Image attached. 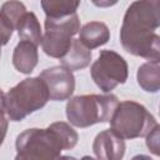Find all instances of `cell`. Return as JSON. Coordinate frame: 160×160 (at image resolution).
I'll return each mask as SVG.
<instances>
[{"instance_id":"cell-1","label":"cell","mask_w":160,"mask_h":160,"mask_svg":"<svg viewBox=\"0 0 160 160\" xmlns=\"http://www.w3.org/2000/svg\"><path fill=\"white\" fill-rule=\"evenodd\" d=\"M159 0H135L126 9L120 29V42L125 51L148 60L160 59Z\"/></svg>"},{"instance_id":"cell-2","label":"cell","mask_w":160,"mask_h":160,"mask_svg":"<svg viewBox=\"0 0 160 160\" xmlns=\"http://www.w3.org/2000/svg\"><path fill=\"white\" fill-rule=\"evenodd\" d=\"M79 140L78 132L64 121L50 124L46 129H28L15 141L16 160L58 159L62 150H71Z\"/></svg>"},{"instance_id":"cell-3","label":"cell","mask_w":160,"mask_h":160,"mask_svg":"<svg viewBox=\"0 0 160 160\" xmlns=\"http://www.w3.org/2000/svg\"><path fill=\"white\" fill-rule=\"evenodd\" d=\"M119 99L114 94L78 95L66 104V118L76 128H89L99 122L110 121Z\"/></svg>"},{"instance_id":"cell-4","label":"cell","mask_w":160,"mask_h":160,"mask_svg":"<svg viewBox=\"0 0 160 160\" xmlns=\"http://www.w3.org/2000/svg\"><path fill=\"white\" fill-rule=\"evenodd\" d=\"M50 100L48 88L40 76L26 78L5 95V111L11 121H21L40 110Z\"/></svg>"},{"instance_id":"cell-5","label":"cell","mask_w":160,"mask_h":160,"mask_svg":"<svg viewBox=\"0 0 160 160\" xmlns=\"http://www.w3.org/2000/svg\"><path fill=\"white\" fill-rule=\"evenodd\" d=\"M156 125L152 114L144 105L131 100L119 102L110 119V129L122 139L144 138Z\"/></svg>"},{"instance_id":"cell-6","label":"cell","mask_w":160,"mask_h":160,"mask_svg":"<svg viewBox=\"0 0 160 160\" xmlns=\"http://www.w3.org/2000/svg\"><path fill=\"white\" fill-rule=\"evenodd\" d=\"M79 30L80 20L76 12L64 18H46L45 32L40 42L44 52L50 58H62Z\"/></svg>"},{"instance_id":"cell-7","label":"cell","mask_w":160,"mask_h":160,"mask_svg":"<svg viewBox=\"0 0 160 160\" xmlns=\"http://www.w3.org/2000/svg\"><path fill=\"white\" fill-rule=\"evenodd\" d=\"M90 74L101 91L110 92L128 80L129 68L126 60L116 51L101 50L99 58L91 65Z\"/></svg>"},{"instance_id":"cell-8","label":"cell","mask_w":160,"mask_h":160,"mask_svg":"<svg viewBox=\"0 0 160 160\" xmlns=\"http://www.w3.org/2000/svg\"><path fill=\"white\" fill-rule=\"evenodd\" d=\"M49 92L50 100L54 101H64L70 99L75 90V76L71 70L66 69L62 65L52 66L45 69L39 75Z\"/></svg>"},{"instance_id":"cell-9","label":"cell","mask_w":160,"mask_h":160,"mask_svg":"<svg viewBox=\"0 0 160 160\" xmlns=\"http://www.w3.org/2000/svg\"><path fill=\"white\" fill-rule=\"evenodd\" d=\"M92 151L98 159L120 160L125 154V141L111 129L100 131L92 142Z\"/></svg>"},{"instance_id":"cell-10","label":"cell","mask_w":160,"mask_h":160,"mask_svg":"<svg viewBox=\"0 0 160 160\" xmlns=\"http://www.w3.org/2000/svg\"><path fill=\"white\" fill-rule=\"evenodd\" d=\"M39 61L38 46L30 41L21 40L14 49L12 64L21 74H31Z\"/></svg>"},{"instance_id":"cell-11","label":"cell","mask_w":160,"mask_h":160,"mask_svg":"<svg viewBox=\"0 0 160 160\" xmlns=\"http://www.w3.org/2000/svg\"><path fill=\"white\" fill-rule=\"evenodd\" d=\"M79 31V40L90 50L105 45L110 40V30L108 25L101 21H90Z\"/></svg>"},{"instance_id":"cell-12","label":"cell","mask_w":160,"mask_h":160,"mask_svg":"<svg viewBox=\"0 0 160 160\" xmlns=\"http://www.w3.org/2000/svg\"><path fill=\"white\" fill-rule=\"evenodd\" d=\"M91 58H92L91 50L88 49L79 39H72L69 50L62 58H60V62L66 69L75 71L86 68L90 64Z\"/></svg>"},{"instance_id":"cell-13","label":"cell","mask_w":160,"mask_h":160,"mask_svg":"<svg viewBox=\"0 0 160 160\" xmlns=\"http://www.w3.org/2000/svg\"><path fill=\"white\" fill-rule=\"evenodd\" d=\"M139 86L146 92H158L160 89V62L149 60L144 62L136 72Z\"/></svg>"},{"instance_id":"cell-14","label":"cell","mask_w":160,"mask_h":160,"mask_svg":"<svg viewBox=\"0 0 160 160\" xmlns=\"http://www.w3.org/2000/svg\"><path fill=\"white\" fill-rule=\"evenodd\" d=\"M19 38L21 40H26L30 41L32 44H35L36 46L40 45L41 42V38H42V32H41V26L40 22L36 18V15L34 12H25L24 16L21 18V20L19 21L18 26H16Z\"/></svg>"},{"instance_id":"cell-15","label":"cell","mask_w":160,"mask_h":160,"mask_svg":"<svg viewBox=\"0 0 160 160\" xmlns=\"http://www.w3.org/2000/svg\"><path fill=\"white\" fill-rule=\"evenodd\" d=\"M81 0H41L46 18H64L75 14Z\"/></svg>"},{"instance_id":"cell-16","label":"cell","mask_w":160,"mask_h":160,"mask_svg":"<svg viewBox=\"0 0 160 160\" xmlns=\"http://www.w3.org/2000/svg\"><path fill=\"white\" fill-rule=\"evenodd\" d=\"M25 12H26V8L19 0H8L0 8V16L8 24H10L14 28V30L16 29L19 21L21 20Z\"/></svg>"},{"instance_id":"cell-17","label":"cell","mask_w":160,"mask_h":160,"mask_svg":"<svg viewBox=\"0 0 160 160\" xmlns=\"http://www.w3.org/2000/svg\"><path fill=\"white\" fill-rule=\"evenodd\" d=\"M159 124L156 126L152 128L151 131L148 132L146 135V146L149 148V150L155 154V155H160V139H159Z\"/></svg>"},{"instance_id":"cell-18","label":"cell","mask_w":160,"mask_h":160,"mask_svg":"<svg viewBox=\"0 0 160 160\" xmlns=\"http://www.w3.org/2000/svg\"><path fill=\"white\" fill-rule=\"evenodd\" d=\"M14 28L0 16V45H6L12 35Z\"/></svg>"},{"instance_id":"cell-19","label":"cell","mask_w":160,"mask_h":160,"mask_svg":"<svg viewBox=\"0 0 160 160\" xmlns=\"http://www.w3.org/2000/svg\"><path fill=\"white\" fill-rule=\"evenodd\" d=\"M8 125H9V122H8L6 118H5L4 115H0V146L2 145L4 139H5V136H6Z\"/></svg>"},{"instance_id":"cell-20","label":"cell","mask_w":160,"mask_h":160,"mask_svg":"<svg viewBox=\"0 0 160 160\" xmlns=\"http://www.w3.org/2000/svg\"><path fill=\"white\" fill-rule=\"evenodd\" d=\"M119 0H91V2L98 8H110L114 6Z\"/></svg>"},{"instance_id":"cell-21","label":"cell","mask_w":160,"mask_h":160,"mask_svg":"<svg viewBox=\"0 0 160 160\" xmlns=\"http://www.w3.org/2000/svg\"><path fill=\"white\" fill-rule=\"evenodd\" d=\"M5 112V94L0 89V115H4Z\"/></svg>"},{"instance_id":"cell-22","label":"cell","mask_w":160,"mask_h":160,"mask_svg":"<svg viewBox=\"0 0 160 160\" xmlns=\"http://www.w3.org/2000/svg\"><path fill=\"white\" fill-rule=\"evenodd\" d=\"M0 56H1V45H0Z\"/></svg>"}]
</instances>
